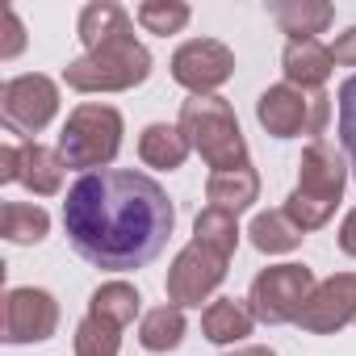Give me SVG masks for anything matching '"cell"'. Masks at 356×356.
I'll return each mask as SVG.
<instances>
[{
  "label": "cell",
  "instance_id": "obj_1",
  "mask_svg": "<svg viewBox=\"0 0 356 356\" xmlns=\"http://www.w3.org/2000/svg\"><path fill=\"white\" fill-rule=\"evenodd\" d=\"M176 206L168 202L163 185L130 168L80 176L63 202V231L76 256L105 273H130L151 264L168 248Z\"/></svg>",
  "mask_w": 356,
  "mask_h": 356
},
{
  "label": "cell",
  "instance_id": "obj_2",
  "mask_svg": "<svg viewBox=\"0 0 356 356\" xmlns=\"http://www.w3.org/2000/svg\"><path fill=\"white\" fill-rule=\"evenodd\" d=\"M348 172L352 168H348V155L343 151H335L323 138H310V147L302 151V163H298V185H293V193L281 206L302 235L331 222L335 206L343 202Z\"/></svg>",
  "mask_w": 356,
  "mask_h": 356
},
{
  "label": "cell",
  "instance_id": "obj_3",
  "mask_svg": "<svg viewBox=\"0 0 356 356\" xmlns=\"http://www.w3.org/2000/svg\"><path fill=\"white\" fill-rule=\"evenodd\" d=\"M151 67L155 59L138 42V34H118L101 42L97 51H84L80 59H72L63 67V84L76 92H126V88L147 84Z\"/></svg>",
  "mask_w": 356,
  "mask_h": 356
},
{
  "label": "cell",
  "instance_id": "obj_4",
  "mask_svg": "<svg viewBox=\"0 0 356 356\" xmlns=\"http://www.w3.org/2000/svg\"><path fill=\"white\" fill-rule=\"evenodd\" d=\"M189 147L214 168V172H231V168H248V138L239 130V118L231 109V101L222 97H189L181 105V122Z\"/></svg>",
  "mask_w": 356,
  "mask_h": 356
},
{
  "label": "cell",
  "instance_id": "obj_5",
  "mask_svg": "<svg viewBox=\"0 0 356 356\" xmlns=\"http://www.w3.org/2000/svg\"><path fill=\"white\" fill-rule=\"evenodd\" d=\"M122 134H126V122L113 105L84 101L67 113V122L59 130V155L67 168H76L84 176L105 172L122 151Z\"/></svg>",
  "mask_w": 356,
  "mask_h": 356
},
{
  "label": "cell",
  "instance_id": "obj_6",
  "mask_svg": "<svg viewBox=\"0 0 356 356\" xmlns=\"http://www.w3.org/2000/svg\"><path fill=\"white\" fill-rule=\"evenodd\" d=\"M314 273L306 264H268L252 277L248 289V306L256 314V323L281 327V323H298V314L306 310L310 293H314Z\"/></svg>",
  "mask_w": 356,
  "mask_h": 356
},
{
  "label": "cell",
  "instance_id": "obj_7",
  "mask_svg": "<svg viewBox=\"0 0 356 356\" xmlns=\"http://www.w3.org/2000/svg\"><path fill=\"white\" fill-rule=\"evenodd\" d=\"M331 118L327 92H302L293 84H268L256 101V122L273 138H298V134H323Z\"/></svg>",
  "mask_w": 356,
  "mask_h": 356
},
{
  "label": "cell",
  "instance_id": "obj_8",
  "mask_svg": "<svg viewBox=\"0 0 356 356\" xmlns=\"http://www.w3.org/2000/svg\"><path fill=\"white\" fill-rule=\"evenodd\" d=\"M59 113V84L42 72H26L0 84V122L13 134L34 138L38 130H47Z\"/></svg>",
  "mask_w": 356,
  "mask_h": 356
},
{
  "label": "cell",
  "instance_id": "obj_9",
  "mask_svg": "<svg viewBox=\"0 0 356 356\" xmlns=\"http://www.w3.org/2000/svg\"><path fill=\"white\" fill-rule=\"evenodd\" d=\"M168 67L189 97H218V88L235 76V51L218 38H189L176 47Z\"/></svg>",
  "mask_w": 356,
  "mask_h": 356
},
{
  "label": "cell",
  "instance_id": "obj_10",
  "mask_svg": "<svg viewBox=\"0 0 356 356\" xmlns=\"http://www.w3.org/2000/svg\"><path fill=\"white\" fill-rule=\"evenodd\" d=\"M227 268H231V260L210 252V248H202V243L181 248L176 260L168 264V281H163L168 302L181 306V310H193V306L210 302V293L227 281Z\"/></svg>",
  "mask_w": 356,
  "mask_h": 356
},
{
  "label": "cell",
  "instance_id": "obj_11",
  "mask_svg": "<svg viewBox=\"0 0 356 356\" xmlns=\"http://www.w3.org/2000/svg\"><path fill=\"white\" fill-rule=\"evenodd\" d=\"M59 331V302L51 289L38 285H17L5 293V310H0V339L5 343H42Z\"/></svg>",
  "mask_w": 356,
  "mask_h": 356
},
{
  "label": "cell",
  "instance_id": "obj_12",
  "mask_svg": "<svg viewBox=\"0 0 356 356\" xmlns=\"http://www.w3.org/2000/svg\"><path fill=\"white\" fill-rule=\"evenodd\" d=\"M348 323H356V273H335L314 285L306 310L298 314V327L310 335H335Z\"/></svg>",
  "mask_w": 356,
  "mask_h": 356
},
{
  "label": "cell",
  "instance_id": "obj_13",
  "mask_svg": "<svg viewBox=\"0 0 356 356\" xmlns=\"http://www.w3.org/2000/svg\"><path fill=\"white\" fill-rule=\"evenodd\" d=\"M281 72H285V84L302 88V92H323V84H327L331 72H335L331 47H323L318 38H310V42H285V51H281Z\"/></svg>",
  "mask_w": 356,
  "mask_h": 356
},
{
  "label": "cell",
  "instance_id": "obj_14",
  "mask_svg": "<svg viewBox=\"0 0 356 356\" xmlns=\"http://www.w3.org/2000/svg\"><path fill=\"white\" fill-rule=\"evenodd\" d=\"M63 155L59 147H47L38 138H26L22 143V168H17V185H26L34 197H55L63 189Z\"/></svg>",
  "mask_w": 356,
  "mask_h": 356
},
{
  "label": "cell",
  "instance_id": "obj_15",
  "mask_svg": "<svg viewBox=\"0 0 356 356\" xmlns=\"http://www.w3.org/2000/svg\"><path fill=\"white\" fill-rule=\"evenodd\" d=\"M206 202L214 210H227V214H243L260 202V172L248 163V168H231V172H210L206 181Z\"/></svg>",
  "mask_w": 356,
  "mask_h": 356
},
{
  "label": "cell",
  "instance_id": "obj_16",
  "mask_svg": "<svg viewBox=\"0 0 356 356\" xmlns=\"http://www.w3.org/2000/svg\"><path fill=\"white\" fill-rule=\"evenodd\" d=\"M256 327V314L243 298H214L206 310H202V335L210 343H243Z\"/></svg>",
  "mask_w": 356,
  "mask_h": 356
},
{
  "label": "cell",
  "instance_id": "obj_17",
  "mask_svg": "<svg viewBox=\"0 0 356 356\" xmlns=\"http://www.w3.org/2000/svg\"><path fill=\"white\" fill-rule=\"evenodd\" d=\"M273 17L281 34H289V42H310L327 34V26L335 22V5H327V0H277Z\"/></svg>",
  "mask_w": 356,
  "mask_h": 356
},
{
  "label": "cell",
  "instance_id": "obj_18",
  "mask_svg": "<svg viewBox=\"0 0 356 356\" xmlns=\"http://www.w3.org/2000/svg\"><path fill=\"white\" fill-rule=\"evenodd\" d=\"M189 138L181 126H168V122H151L143 134H138V159L147 168H159V172H176L185 159H189Z\"/></svg>",
  "mask_w": 356,
  "mask_h": 356
},
{
  "label": "cell",
  "instance_id": "obj_19",
  "mask_svg": "<svg viewBox=\"0 0 356 356\" xmlns=\"http://www.w3.org/2000/svg\"><path fill=\"white\" fill-rule=\"evenodd\" d=\"M76 34L84 42V51H97L101 42L118 38V34H134V17L113 5V0H92V5L80 9V22H76Z\"/></svg>",
  "mask_w": 356,
  "mask_h": 356
},
{
  "label": "cell",
  "instance_id": "obj_20",
  "mask_svg": "<svg viewBox=\"0 0 356 356\" xmlns=\"http://www.w3.org/2000/svg\"><path fill=\"white\" fill-rule=\"evenodd\" d=\"M138 310H143V293H138L130 281H105V285H97L92 298H88V314L113 323L118 331H126V327L138 318Z\"/></svg>",
  "mask_w": 356,
  "mask_h": 356
},
{
  "label": "cell",
  "instance_id": "obj_21",
  "mask_svg": "<svg viewBox=\"0 0 356 356\" xmlns=\"http://www.w3.org/2000/svg\"><path fill=\"white\" fill-rule=\"evenodd\" d=\"M185 331H189L185 310L172 306V302H163V306H155L138 318V343L147 352H176L185 343Z\"/></svg>",
  "mask_w": 356,
  "mask_h": 356
},
{
  "label": "cell",
  "instance_id": "obj_22",
  "mask_svg": "<svg viewBox=\"0 0 356 356\" xmlns=\"http://www.w3.org/2000/svg\"><path fill=\"white\" fill-rule=\"evenodd\" d=\"M0 235L17 248H34L51 235V214L34 202H5L0 206Z\"/></svg>",
  "mask_w": 356,
  "mask_h": 356
},
{
  "label": "cell",
  "instance_id": "obj_23",
  "mask_svg": "<svg viewBox=\"0 0 356 356\" xmlns=\"http://www.w3.org/2000/svg\"><path fill=\"white\" fill-rule=\"evenodd\" d=\"M248 235H252V248H256V252H264V256L293 252V248L306 239V235L289 222V214H285V210H260V214L252 218Z\"/></svg>",
  "mask_w": 356,
  "mask_h": 356
},
{
  "label": "cell",
  "instance_id": "obj_24",
  "mask_svg": "<svg viewBox=\"0 0 356 356\" xmlns=\"http://www.w3.org/2000/svg\"><path fill=\"white\" fill-rule=\"evenodd\" d=\"M239 222H235V214H227V210H214V206H206L197 218H193V243H202V248H210V252H218V256H235V248H239Z\"/></svg>",
  "mask_w": 356,
  "mask_h": 356
},
{
  "label": "cell",
  "instance_id": "obj_25",
  "mask_svg": "<svg viewBox=\"0 0 356 356\" xmlns=\"http://www.w3.org/2000/svg\"><path fill=\"white\" fill-rule=\"evenodd\" d=\"M189 17H193V9L185 5V0H143V5L134 9V22L147 34H159V38L181 34L189 26Z\"/></svg>",
  "mask_w": 356,
  "mask_h": 356
},
{
  "label": "cell",
  "instance_id": "obj_26",
  "mask_svg": "<svg viewBox=\"0 0 356 356\" xmlns=\"http://www.w3.org/2000/svg\"><path fill=\"white\" fill-rule=\"evenodd\" d=\"M72 348H76V356H118L122 331L113 323H105V318L84 314L80 327H76V335H72Z\"/></svg>",
  "mask_w": 356,
  "mask_h": 356
},
{
  "label": "cell",
  "instance_id": "obj_27",
  "mask_svg": "<svg viewBox=\"0 0 356 356\" xmlns=\"http://www.w3.org/2000/svg\"><path fill=\"white\" fill-rule=\"evenodd\" d=\"M339 147H343L348 168L356 176V76L339 84Z\"/></svg>",
  "mask_w": 356,
  "mask_h": 356
},
{
  "label": "cell",
  "instance_id": "obj_28",
  "mask_svg": "<svg viewBox=\"0 0 356 356\" xmlns=\"http://www.w3.org/2000/svg\"><path fill=\"white\" fill-rule=\"evenodd\" d=\"M0 22H5V34H0V59H17L26 51V26H22L13 5L0 9Z\"/></svg>",
  "mask_w": 356,
  "mask_h": 356
},
{
  "label": "cell",
  "instance_id": "obj_29",
  "mask_svg": "<svg viewBox=\"0 0 356 356\" xmlns=\"http://www.w3.org/2000/svg\"><path fill=\"white\" fill-rule=\"evenodd\" d=\"M331 59L339 67H356V26H348L335 42H331Z\"/></svg>",
  "mask_w": 356,
  "mask_h": 356
},
{
  "label": "cell",
  "instance_id": "obj_30",
  "mask_svg": "<svg viewBox=\"0 0 356 356\" xmlns=\"http://www.w3.org/2000/svg\"><path fill=\"white\" fill-rule=\"evenodd\" d=\"M17 168H22V147L5 143V147H0V185H13L17 181Z\"/></svg>",
  "mask_w": 356,
  "mask_h": 356
},
{
  "label": "cell",
  "instance_id": "obj_31",
  "mask_svg": "<svg viewBox=\"0 0 356 356\" xmlns=\"http://www.w3.org/2000/svg\"><path fill=\"white\" fill-rule=\"evenodd\" d=\"M339 252L356 260V210H348L343 222H339Z\"/></svg>",
  "mask_w": 356,
  "mask_h": 356
},
{
  "label": "cell",
  "instance_id": "obj_32",
  "mask_svg": "<svg viewBox=\"0 0 356 356\" xmlns=\"http://www.w3.org/2000/svg\"><path fill=\"white\" fill-rule=\"evenodd\" d=\"M227 356H277L268 343H248V348H235V352H227Z\"/></svg>",
  "mask_w": 356,
  "mask_h": 356
}]
</instances>
